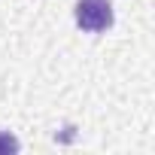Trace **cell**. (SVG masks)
Masks as SVG:
<instances>
[{
  "mask_svg": "<svg viewBox=\"0 0 155 155\" xmlns=\"http://www.w3.org/2000/svg\"><path fill=\"white\" fill-rule=\"evenodd\" d=\"M73 18L82 31L101 34V31L113 28V6H110V0H79L73 9Z\"/></svg>",
  "mask_w": 155,
  "mask_h": 155,
  "instance_id": "cell-1",
  "label": "cell"
},
{
  "mask_svg": "<svg viewBox=\"0 0 155 155\" xmlns=\"http://www.w3.org/2000/svg\"><path fill=\"white\" fill-rule=\"evenodd\" d=\"M3 152H18V140L12 134H6V131H0V155Z\"/></svg>",
  "mask_w": 155,
  "mask_h": 155,
  "instance_id": "cell-2",
  "label": "cell"
}]
</instances>
